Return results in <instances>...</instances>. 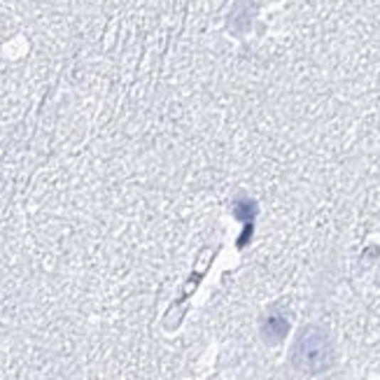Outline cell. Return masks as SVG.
Returning <instances> with one entry per match:
<instances>
[{
  "instance_id": "obj_1",
  "label": "cell",
  "mask_w": 380,
  "mask_h": 380,
  "mask_svg": "<svg viewBox=\"0 0 380 380\" xmlns=\"http://www.w3.org/2000/svg\"><path fill=\"white\" fill-rule=\"evenodd\" d=\"M292 364L301 374L320 376L334 364V341L327 329L310 324L301 329L292 345Z\"/></svg>"
},
{
  "instance_id": "obj_2",
  "label": "cell",
  "mask_w": 380,
  "mask_h": 380,
  "mask_svg": "<svg viewBox=\"0 0 380 380\" xmlns=\"http://www.w3.org/2000/svg\"><path fill=\"white\" fill-rule=\"evenodd\" d=\"M287 332H290V322H287V317L283 315H271L266 317L264 327H261V334H264V339L268 343H280Z\"/></svg>"
},
{
  "instance_id": "obj_3",
  "label": "cell",
  "mask_w": 380,
  "mask_h": 380,
  "mask_svg": "<svg viewBox=\"0 0 380 380\" xmlns=\"http://www.w3.org/2000/svg\"><path fill=\"white\" fill-rule=\"evenodd\" d=\"M257 215V206L248 199H238L236 201V217L243 219V222H252Z\"/></svg>"
}]
</instances>
